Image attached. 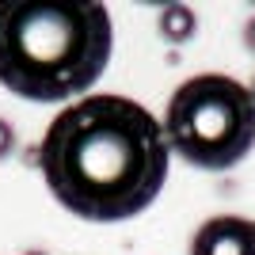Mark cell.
Instances as JSON below:
<instances>
[{
	"label": "cell",
	"instance_id": "1",
	"mask_svg": "<svg viewBox=\"0 0 255 255\" xmlns=\"http://www.w3.org/2000/svg\"><path fill=\"white\" fill-rule=\"evenodd\" d=\"M38 168L80 221L115 225L160 198L171 168L164 122L129 96H84L61 107L38 145Z\"/></svg>",
	"mask_w": 255,
	"mask_h": 255
},
{
	"label": "cell",
	"instance_id": "2",
	"mask_svg": "<svg viewBox=\"0 0 255 255\" xmlns=\"http://www.w3.org/2000/svg\"><path fill=\"white\" fill-rule=\"evenodd\" d=\"M115 27L96 0H0V84L31 103H76L111 65Z\"/></svg>",
	"mask_w": 255,
	"mask_h": 255
},
{
	"label": "cell",
	"instance_id": "3",
	"mask_svg": "<svg viewBox=\"0 0 255 255\" xmlns=\"http://www.w3.org/2000/svg\"><path fill=\"white\" fill-rule=\"evenodd\" d=\"M164 133L175 156L202 171H229L255 149V96L225 73H198L168 99Z\"/></svg>",
	"mask_w": 255,
	"mask_h": 255
},
{
	"label": "cell",
	"instance_id": "4",
	"mask_svg": "<svg viewBox=\"0 0 255 255\" xmlns=\"http://www.w3.org/2000/svg\"><path fill=\"white\" fill-rule=\"evenodd\" d=\"M187 255H255V221L236 213H217L198 225Z\"/></svg>",
	"mask_w": 255,
	"mask_h": 255
},
{
	"label": "cell",
	"instance_id": "5",
	"mask_svg": "<svg viewBox=\"0 0 255 255\" xmlns=\"http://www.w3.org/2000/svg\"><path fill=\"white\" fill-rule=\"evenodd\" d=\"M156 31H160L164 42L183 46L198 34V15H194V8H187V4H164V8L156 11Z\"/></svg>",
	"mask_w": 255,
	"mask_h": 255
},
{
	"label": "cell",
	"instance_id": "6",
	"mask_svg": "<svg viewBox=\"0 0 255 255\" xmlns=\"http://www.w3.org/2000/svg\"><path fill=\"white\" fill-rule=\"evenodd\" d=\"M11 149H15V129H11L8 118H0V160L11 156Z\"/></svg>",
	"mask_w": 255,
	"mask_h": 255
},
{
	"label": "cell",
	"instance_id": "7",
	"mask_svg": "<svg viewBox=\"0 0 255 255\" xmlns=\"http://www.w3.org/2000/svg\"><path fill=\"white\" fill-rule=\"evenodd\" d=\"M244 46H248V53H255V15L244 23Z\"/></svg>",
	"mask_w": 255,
	"mask_h": 255
},
{
	"label": "cell",
	"instance_id": "8",
	"mask_svg": "<svg viewBox=\"0 0 255 255\" xmlns=\"http://www.w3.org/2000/svg\"><path fill=\"white\" fill-rule=\"evenodd\" d=\"M27 255H46V252H27Z\"/></svg>",
	"mask_w": 255,
	"mask_h": 255
},
{
	"label": "cell",
	"instance_id": "9",
	"mask_svg": "<svg viewBox=\"0 0 255 255\" xmlns=\"http://www.w3.org/2000/svg\"><path fill=\"white\" fill-rule=\"evenodd\" d=\"M252 96H255V80H252Z\"/></svg>",
	"mask_w": 255,
	"mask_h": 255
}]
</instances>
